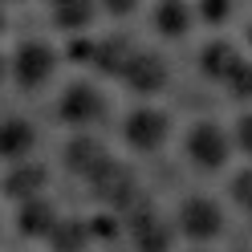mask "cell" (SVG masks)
<instances>
[{"label":"cell","instance_id":"19","mask_svg":"<svg viewBox=\"0 0 252 252\" xmlns=\"http://www.w3.org/2000/svg\"><path fill=\"white\" fill-rule=\"evenodd\" d=\"M228 17H232V0H199L195 4V21L199 25L220 29V25H228Z\"/></svg>","mask_w":252,"mask_h":252},{"label":"cell","instance_id":"4","mask_svg":"<svg viewBox=\"0 0 252 252\" xmlns=\"http://www.w3.org/2000/svg\"><path fill=\"white\" fill-rule=\"evenodd\" d=\"M122 220H126V236H130L134 252H171L175 248V224L163 212H155L151 203L130 208Z\"/></svg>","mask_w":252,"mask_h":252},{"label":"cell","instance_id":"10","mask_svg":"<svg viewBox=\"0 0 252 252\" xmlns=\"http://www.w3.org/2000/svg\"><path fill=\"white\" fill-rule=\"evenodd\" d=\"M37 151V130L29 118H0V159L4 163H25Z\"/></svg>","mask_w":252,"mask_h":252},{"label":"cell","instance_id":"9","mask_svg":"<svg viewBox=\"0 0 252 252\" xmlns=\"http://www.w3.org/2000/svg\"><path fill=\"white\" fill-rule=\"evenodd\" d=\"M151 25H155L159 37L183 41L187 33H191V25H195V4H187V0H155Z\"/></svg>","mask_w":252,"mask_h":252},{"label":"cell","instance_id":"26","mask_svg":"<svg viewBox=\"0 0 252 252\" xmlns=\"http://www.w3.org/2000/svg\"><path fill=\"white\" fill-rule=\"evenodd\" d=\"M244 33H248V45H252V25H248V29H244Z\"/></svg>","mask_w":252,"mask_h":252},{"label":"cell","instance_id":"22","mask_svg":"<svg viewBox=\"0 0 252 252\" xmlns=\"http://www.w3.org/2000/svg\"><path fill=\"white\" fill-rule=\"evenodd\" d=\"M228 191H232V203H236V208L252 212V167H248V171H240V175L232 179Z\"/></svg>","mask_w":252,"mask_h":252},{"label":"cell","instance_id":"27","mask_svg":"<svg viewBox=\"0 0 252 252\" xmlns=\"http://www.w3.org/2000/svg\"><path fill=\"white\" fill-rule=\"evenodd\" d=\"M0 29H4V12H0Z\"/></svg>","mask_w":252,"mask_h":252},{"label":"cell","instance_id":"2","mask_svg":"<svg viewBox=\"0 0 252 252\" xmlns=\"http://www.w3.org/2000/svg\"><path fill=\"white\" fill-rule=\"evenodd\" d=\"M175 232L187 236L191 244H208L224 232V208L212 195H187L175 208Z\"/></svg>","mask_w":252,"mask_h":252},{"label":"cell","instance_id":"12","mask_svg":"<svg viewBox=\"0 0 252 252\" xmlns=\"http://www.w3.org/2000/svg\"><path fill=\"white\" fill-rule=\"evenodd\" d=\"M240 49H236L232 41H208L199 49V73L208 77V82H216V86H228V77L240 69Z\"/></svg>","mask_w":252,"mask_h":252},{"label":"cell","instance_id":"1","mask_svg":"<svg viewBox=\"0 0 252 252\" xmlns=\"http://www.w3.org/2000/svg\"><path fill=\"white\" fill-rule=\"evenodd\" d=\"M232 134L224 130L220 122H208V118H199L187 126V134H183V155L191 159V167L199 171H224L228 159H232Z\"/></svg>","mask_w":252,"mask_h":252},{"label":"cell","instance_id":"14","mask_svg":"<svg viewBox=\"0 0 252 252\" xmlns=\"http://www.w3.org/2000/svg\"><path fill=\"white\" fill-rule=\"evenodd\" d=\"M57 208L45 195H37V199H25V203H17V232L21 236H29V240H49V232H53V224H57Z\"/></svg>","mask_w":252,"mask_h":252},{"label":"cell","instance_id":"15","mask_svg":"<svg viewBox=\"0 0 252 252\" xmlns=\"http://www.w3.org/2000/svg\"><path fill=\"white\" fill-rule=\"evenodd\" d=\"M49 12H53V25L65 29V33H86L98 17V0H49Z\"/></svg>","mask_w":252,"mask_h":252},{"label":"cell","instance_id":"21","mask_svg":"<svg viewBox=\"0 0 252 252\" xmlns=\"http://www.w3.org/2000/svg\"><path fill=\"white\" fill-rule=\"evenodd\" d=\"M94 53H98V41L82 37V33H73V41L65 45V57L73 61V65H94Z\"/></svg>","mask_w":252,"mask_h":252},{"label":"cell","instance_id":"11","mask_svg":"<svg viewBox=\"0 0 252 252\" xmlns=\"http://www.w3.org/2000/svg\"><path fill=\"white\" fill-rule=\"evenodd\" d=\"M61 159H65V171H73V175H82V179H94L110 163V155H106V147L98 143V138L77 134V138L65 143V155H61Z\"/></svg>","mask_w":252,"mask_h":252},{"label":"cell","instance_id":"6","mask_svg":"<svg viewBox=\"0 0 252 252\" xmlns=\"http://www.w3.org/2000/svg\"><path fill=\"white\" fill-rule=\"evenodd\" d=\"M167 138H171V118L163 110H155V106H138V110H130L122 118V143L130 151H138V155L163 151Z\"/></svg>","mask_w":252,"mask_h":252},{"label":"cell","instance_id":"25","mask_svg":"<svg viewBox=\"0 0 252 252\" xmlns=\"http://www.w3.org/2000/svg\"><path fill=\"white\" fill-rule=\"evenodd\" d=\"M8 77H12V65H8V57H4V53H0V86H4V82H8Z\"/></svg>","mask_w":252,"mask_h":252},{"label":"cell","instance_id":"3","mask_svg":"<svg viewBox=\"0 0 252 252\" xmlns=\"http://www.w3.org/2000/svg\"><path fill=\"white\" fill-rule=\"evenodd\" d=\"M8 65H12V82H17L25 94H33V90L53 82L57 53H53V45H45V41H21L17 49H12Z\"/></svg>","mask_w":252,"mask_h":252},{"label":"cell","instance_id":"13","mask_svg":"<svg viewBox=\"0 0 252 252\" xmlns=\"http://www.w3.org/2000/svg\"><path fill=\"white\" fill-rule=\"evenodd\" d=\"M45 183H49V171H45L41 163H33V159H25V163H12V167H8L4 195L17 199V203H25V199L45 195Z\"/></svg>","mask_w":252,"mask_h":252},{"label":"cell","instance_id":"20","mask_svg":"<svg viewBox=\"0 0 252 252\" xmlns=\"http://www.w3.org/2000/svg\"><path fill=\"white\" fill-rule=\"evenodd\" d=\"M236 102H252V61H240V69H236L228 77V86H224Z\"/></svg>","mask_w":252,"mask_h":252},{"label":"cell","instance_id":"17","mask_svg":"<svg viewBox=\"0 0 252 252\" xmlns=\"http://www.w3.org/2000/svg\"><path fill=\"white\" fill-rule=\"evenodd\" d=\"M94 240L90 236V224L86 220H77V216H61L53 232H49V248L53 252H86V244Z\"/></svg>","mask_w":252,"mask_h":252},{"label":"cell","instance_id":"24","mask_svg":"<svg viewBox=\"0 0 252 252\" xmlns=\"http://www.w3.org/2000/svg\"><path fill=\"white\" fill-rule=\"evenodd\" d=\"M138 4H143V0H98V8L106 12V17H134L138 12Z\"/></svg>","mask_w":252,"mask_h":252},{"label":"cell","instance_id":"5","mask_svg":"<svg viewBox=\"0 0 252 252\" xmlns=\"http://www.w3.org/2000/svg\"><path fill=\"white\" fill-rule=\"evenodd\" d=\"M57 118L73 126V130H86V126H98L106 118V94L94 82H69L57 98Z\"/></svg>","mask_w":252,"mask_h":252},{"label":"cell","instance_id":"16","mask_svg":"<svg viewBox=\"0 0 252 252\" xmlns=\"http://www.w3.org/2000/svg\"><path fill=\"white\" fill-rule=\"evenodd\" d=\"M130 53H134V45L126 37H106V41H98V53H94V65L90 69H98L102 77H122Z\"/></svg>","mask_w":252,"mask_h":252},{"label":"cell","instance_id":"8","mask_svg":"<svg viewBox=\"0 0 252 252\" xmlns=\"http://www.w3.org/2000/svg\"><path fill=\"white\" fill-rule=\"evenodd\" d=\"M122 82L130 86L134 94L151 98V94H163V90H167V82H171V69H167L163 53L134 49V53H130V61H126V69H122Z\"/></svg>","mask_w":252,"mask_h":252},{"label":"cell","instance_id":"7","mask_svg":"<svg viewBox=\"0 0 252 252\" xmlns=\"http://www.w3.org/2000/svg\"><path fill=\"white\" fill-rule=\"evenodd\" d=\"M90 187H94V195H98L110 212H118V216H126L130 208H138V203H143V199H138V183H134V175H130L122 163H114V159H110V163L98 171V175L90 179Z\"/></svg>","mask_w":252,"mask_h":252},{"label":"cell","instance_id":"23","mask_svg":"<svg viewBox=\"0 0 252 252\" xmlns=\"http://www.w3.org/2000/svg\"><path fill=\"white\" fill-rule=\"evenodd\" d=\"M232 147L252 159V114H240V118H236V126H232Z\"/></svg>","mask_w":252,"mask_h":252},{"label":"cell","instance_id":"18","mask_svg":"<svg viewBox=\"0 0 252 252\" xmlns=\"http://www.w3.org/2000/svg\"><path fill=\"white\" fill-rule=\"evenodd\" d=\"M86 224H90V236H94V240H118V236L126 232V220H122L118 212H110V208H102L98 216H90Z\"/></svg>","mask_w":252,"mask_h":252}]
</instances>
